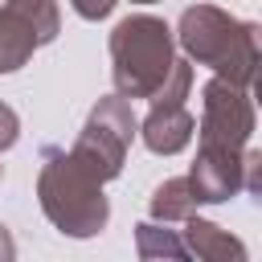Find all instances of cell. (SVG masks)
I'll return each instance as SVG.
<instances>
[{
	"label": "cell",
	"instance_id": "obj_1",
	"mask_svg": "<svg viewBox=\"0 0 262 262\" xmlns=\"http://www.w3.org/2000/svg\"><path fill=\"white\" fill-rule=\"evenodd\" d=\"M176 41L188 61L209 66L213 78L250 90L258 82V25L217 4H188L176 25Z\"/></svg>",
	"mask_w": 262,
	"mask_h": 262
},
{
	"label": "cell",
	"instance_id": "obj_2",
	"mask_svg": "<svg viewBox=\"0 0 262 262\" xmlns=\"http://www.w3.org/2000/svg\"><path fill=\"white\" fill-rule=\"evenodd\" d=\"M37 201H41V213L53 221V229H61L66 237H94L111 221V201L102 184L66 147L41 151Z\"/></svg>",
	"mask_w": 262,
	"mask_h": 262
},
{
	"label": "cell",
	"instance_id": "obj_3",
	"mask_svg": "<svg viewBox=\"0 0 262 262\" xmlns=\"http://www.w3.org/2000/svg\"><path fill=\"white\" fill-rule=\"evenodd\" d=\"M106 45H111V78L119 98H151L176 66V37L168 20L151 12L123 16Z\"/></svg>",
	"mask_w": 262,
	"mask_h": 262
},
{
	"label": "cell",
	"instance_id": "obj_4",
	"mask_svg": "<svg viewBox=\"0 0 262 262\" xmlns=\"http://www.w3.org/2000/svg\"><path fill=\"white\" fill-rule=\"evenodd\" d=\"M135 135H139V119H135L131 102L119 98V94H106V98H98V102L90 106L86 127L78 131L70 156H74L98 184H106V180H115V176L123 172L127 147L135 143Z\"/></svg>",
	"mask_w": 262,
	"mask_h": 262
},
{
	"label": "cell",
	"instance_id": "obj_5",
	"mask_svg": "<svg viewBox=\"0 0 262 262\" xmlns=\"http://www.w3.org/2000/svg\"><path fill=\"white\" fill-rule=\"evenodd\" d=\"M254 135V98L225 78H209L201 86V123H196V151H225L242 156Z\"/></svg>",
	"mask_w": 262,
	"mask_h": 262
},
{
	"label": "cell",
	"instance_id": "obj_6",
	"mask_svg": "<svg viewBox=\"0 0 262 262\" xmlns=\"http://www.w3.org/2000/svg\"><path fill=\"white\" fill-rule=\"evenodd\" d=\"M188 90H192V61H180V57H176L168 82L151 94V111H147L143 123H139V139L147 143V151H156V156H176V151H184V147L192 143L196 119H192V111H188V102H184Z\"/></svg>",
	"mask_w": 262,
	"mask_h": 262
},
{
	"label": "cell",
	"instance_id": "obj_7",
	"mask_svg": "<svg viewBox=\"0 0 262 262\" xmlns=\"http://www.w3.org/2000/svg\"><path fill=\"white\" fill-rule=\"evenodd\" d=\"M57 0H4L0 8V74H16L41 45L57 41Z\"/></svg>",
	"mask_w": 262,
	"mask_h": 262
},
{
	"label": "cell",
	"instance_id": "obj_8",
	"mask_svg": "<svg viewBox=\"0 0 262 262\" xmlns=\"http://www.w3.org/2000/svg\"><path fill=\"white\" fill-rule=\"evenodd\" d=\"M188 188L201 205H225L229 196L242 192V156H225V151H196L192 168H188Z\"/></svg>",
	"mask_w": 262,
	"mask_h": 262
},
{
	"label": "cell",
	"instance_id": "obj_9",
	"mask_svg": "<svg viewBox=\"0 0 262 262\" xmlns=\"http://www.w3.org/2000/svg\"><path fill=\"white\" fill-rule=\"evenodd\" d=\"M184 246L192 254V262H250V250L237 233L205 221V217H188L184 221Z\"/></svg>",
	"mask_w": 262,
	"mask_h": 262
},
{
	"label": "cell",
	"instance_id": "obj_10",
	"mask_svg": "<svg viewBox=\"0 0 262 262\" xmlns=\"http://www.w3.org/2000/svg\"><path fill=\"white\" fill-rule=\"evenodd\" d=\"M135 254H139V262H192L180 229H168L164 221L135 225Z\"/></svg>",
	"mask_w": 262,
	"mask_h": 262
},
{
	"label": "cell",
	"instance_id": "obj_11",
	"mask_svg": "<svg viewBox=\"0 0 262 262\" xmlns=\"http://www.w3.org/2000/svg\"><path fill=\"white\" fill-rule=\"evenodd\" d=\"M196 196H192V188H188V180L184 176H172V180H164V184H156V192H151V201H147V209H151V217L156 221H188V217H196Z\"/></svg>",
	"mask_w": 262,
	"mask_h": 262
},
{
	"label": "cell",
	"instance_id": "obj_12",
	"mask_svg": "<svg viewBox=\"0 0 262 262\" xmlns=\"http://www.w3.org/2000/svg\"><path fill=\"white\" fill-rule=\"evenodd\" d=\"M242 192H250V196L262 192V151L258 147L242 151Z\"/></svg>",
	"mask_w": 262,
	"mask_h": 262
},
{
	"label": "cell",
	"instance_id": "obj_13",
	"mask_svg": "<svg viewBox=\"0 0 262 262\" xmlns=\"http://www.w3.org/2000/svg\"><path fill=\"white\" fill-rule=\"evenodd\" d=\"M115 4H119V0H70V8H74L82 20H102V16L115 12Z\"/></svg>",
	"mask_w": 262,
	"mask_h": 262
},
{
	"label": "cell",
	"instance_id": "obj_14",
	"mask_svg": "<svg viewBox=\"0 0 262 262\" xmlns=\"http://www.w3.org/2000/svg\"><path fill=\"white\" fill-rule=\"evenodd\" d=\"M16 135H20V119L8 102H0V151H8L16 143Z\"/></svg>",
	"mask_w": 262,
	"mask_h": 262
},
{
	"label": "cell",
	"instance_id": "obj_15",
	"mask_svg": "<svg viewBox=\"0 0 262 262\" xmlns=\"http://www.w3.org/2000/svg\"><path fill=\"white\" fill-rule=\"evenodd\" d=\"M0 262H16V242H12L8 225H0Z\"/></svg>",
	"mask_w": 262,
	"mask_h": 262
},
{
	"label": "cell",
	"instance_id": "obj_16",
	"mask_svg": "<svg viewBox=\"0 0 262 262\" xmlns=\"http://www.w3.org/2000/svg\"><path fill=\"white\" fill-rule=\"evenodd\" d=\"M131 4H156V0H131Z\"/></svg>",
	"mask_w": 262,
	"mask_h": 262
},
{
	"label": "cell",
	"instance_id": "obj_17",
	"mask_svg": "<svg viewBox=\"0 0 262 262\" xmlns=\"http://www.w3.org/2000/svg\"><path fill=\"white\" fill-rule=\"evenodd\" d=\"M0 176H4V164H0Z\"/></svg>",
	"mask_w": 262,
	"mask_h": 262
}]
</instances>
